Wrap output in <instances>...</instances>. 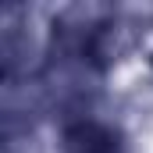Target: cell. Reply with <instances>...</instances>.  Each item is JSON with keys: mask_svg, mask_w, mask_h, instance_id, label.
Returning <instances> with one entry per match:
<instances>
[{"mask_svg": "<svg viewBox=\"0 0 153 153\" xmlns=\"http://www.w3.org/2000/svg\"><path fill=\"white\" fill-rule=\"evenodd\" d=\"M61 143H64V153H121L117 135L100 121H71Z\"/></svg>", "mask_w": 153, "mask_h": 153, "instance_id": "cell-1", "label": "cell"}]
</instances>
